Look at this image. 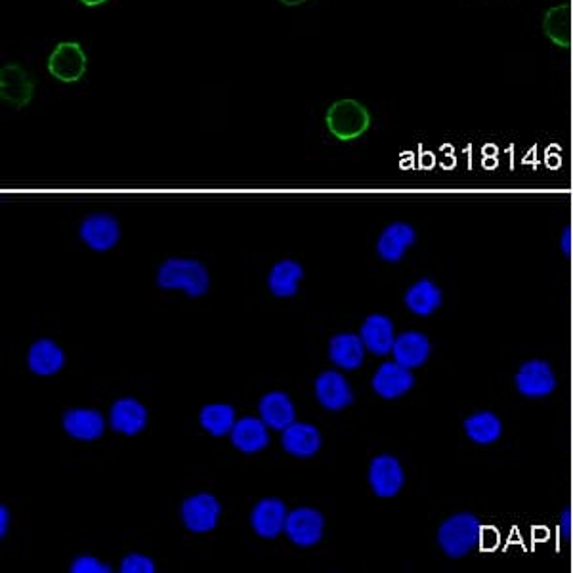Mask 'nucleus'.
Masks as SVG:
<instances>
[{
	"instance_id": "obj_10",
	"label": "nucleus",
	"mask_w": 573,
	"mask_h": 573,
	"mask_svg": "<svg viewBox=\"0 0 573 573\" xmlns=\"http://www.w3.org/2000/svg\"><path fill=\"white\" fill-rule=\"evenodd\" d=\"M35 85L22 65L8 64L0 69V98L16 109H22L33 100Z\"/></svg>"
},
{
	"instance_id": "obj_12",
	"label": "nucleus",
	"mask_w": 573,
	"mask_h": 573,
	"mask_svg": "<svg viewBox=\"0 0 573 573\" xmlns=\"http://www.w3.org/2000/svg\"><path fill=\"white\" fill-rule=\"evenodd\" d=\"M287 514L289 512L281 499L268 497L256 503L251 512V526L258 537L276 539L277 535H281V531H285Z\"/></svg>"
},
{
	"instance_id": "obj_31",
	"label": "nucleus",
	"mask_w": 573,
	"mask_h": 573,
	"mask_svg": "<svg viewBox=\"0 0 573 573\" xmlns=\"http://www.w3.org/2000/svg\"><path fill=\"white\" fill-rule=\"evenodd\" d=\"M560 535H562V539H570V535H572V510L570 509H566L562 512Z\"/></svg>"
},
{
	"instance_id": "obj_32",
	"label": "nucleus",
	"mask_w": 573,
	"mask_h": 573,
	"mask_svg": "<svg viewBox=\"0 0 573 573\" xmlns=\"http://www.w3.org/2000/svg\"><path fill=\"white\" fill-rule=\"evenodd\" d=\"M562 251H564L566 255L572 253V230H570V228H566L564 234H562Z\"/></svg>"
},
{
	"instance_id": "obj_6",
	"label": "nucleus",
	"mask_w": 573,
	"mask_h": 573,
	"mask_svg": "<svg viewBox=\"0 0 573 573\" xmlns=\"http://www.w3.org/2000/svg\"><path fill=\"white\" fill-rule=\"evenodd\" d=\"M222 507L211 493H197L182 505V520L193 533H209L218 526Z\"/></svg>"
},
{
	"instance_id": "obj_1",
	"label": "nucleus",
	"mask_w": 573,
	"mask_h": 573,
	"mask_svg": "<svg viewBox=\"0 0 573 573\" xmlns=\"http://www.w3.org/2000/svg\"><path fill=\"white\" fill-rule=\"evenodd\" d=\"M157 285L167 291L180 289L188 297L197 298L207 295L211 277L199 260L169 258L161 264L157 272Z\"/></svg>"
},
{
	"instance_id": "obj_19",
	"label": "nucleus",
	"mask_w": 573,
	"mask_h": 573,
	"mask_svg": "<svg viewBox=\"0 0 573 573\" xmlns=\"http://www.w3.org/2000/svg\"><path fill=\"white\" fill-rule=\"evenodd\" d=\"M260 419L274 430H285L295 423L297 409L285 392H268L258 404Z\"/></svg>"
},
{
	"instance_id": "obj_7",
	"label": "nucleus",
	"mask_w": 573,
	"mask_h": 573,
	"mask_svg": "<svg viewBox=\"0 0 573 573\" xmlns=\"http://www.w3.org/2000/svg\"><path fill=\"white\" fill-rule=\"evenodd\" d=\"M369 484L375 495L382 499L398 495L405 484V472L400 461L392 455H379L371 461Z\"/></svg>"
},
{
	"instance_id": "obj_20",
	"label": "nucleus",
	"mask_w": 573,
	"mask_h": 573,
	"mask_svg": "<svg viewBox=\"0 0 573 573\" xmlns=\"http://www.w3.org/2000/svg\"><path fill=\"white\" fill-rule=\"evenodd\" d=\"M392 356L394 361H398L407 369H417L425 365L430 356V340L419 331L402 333L400 337H396V342L392 346Z\"/></svg>"
},
{
	"instance_id": "obj_3",
	"label": "nucleus",
	"mask_w": 573,
	"mask_h": 573,
	"mask_svg": "<svg viewBox=\"0 0 573 573\" xmlns=\"http://www.w3.org/2000/svg\"><path fill=\"white\" fill-rule=\"evenodd\" d=\"M325 123L339 140L348 142L367 132L371 125V115L358 100H339L329 107Z\"/></svg>"
},
{
	"instance_id": "obj_24",
	"label": "nucleus",
	"mask_w": 573,
	"mask_h": 573,
	"mask_svg": "<svg viewBox=\"0 0 573 573\" xmlns=\"http://www.w3.org/2000/svg\"><path fill=\"white\" fill-rule=\"evenodd\" d=\"M405 306L415 314V316H430L442 306V291L440 287L430 281V279H421L413 283L407 293H405Z\"/></svg>"
},
{
	"instance_id": "obj_15",
	"label": "nucleus",
	"mask_w": 573,
	"mask_h": 573,
	"mask_svg": "<svg viewBox=\"0 0 573 573\" xmlns=\"http://www.w3.org/2000/svg\"><path fill=\"white\" fill-rule=\"evenodd\" d=\"M109 421L115 432L136 436L148 425V409L134 398H121L111 405Z\"/></svg>"
},
{
	"instance_id": "obj_34",
	"label": "nucleus",
	"mask_w": 573,
	"mask_h": 573,
	"mask_svg": "<svg viewBox=\"0 0 573 573\" xmlns=\"http://www.w3.org/2000/svg\"><path fill=\"white\" fill-rule=\"evenodd\" d=\"M285 6H298V4H302V2H306V0H281Z\"/></svg>"
},
{
	"instance_id": "obj_4",
	"label": "nucleus",
	"mask_w": 573,
	"mask_h": 573,
	"mask_svg": "<svg viewBox=\"0 0 573 573\" xmlns=\"http://www.w3.org/2000/svg\"><path fill=\"white\" fill-rule=\"evenodd\" d=\"M325 520L319 510L298 507L287 514L285 533L297 547H314L323 537Z\"/></svg>"
},
{
	"instance_id": "obj_8",
	"label": "nucleus",
	"mask_w": 573,
	"mask_h": 573,
	"mask_svg": "<svg viewBox=\"0 0 573 573\" xmlns=\"http://www.w3.org/2000/svg\"><path fill=\"white\" fill-rule=\"evenodd\" d=\"M81 239L90 249L104 253L119 243L121 228L115 216L107 213L88 214L81 224Z\"/></svg>"
},
{
	"instance_id": "obj_22",
	"label": "nucleus",
	"mask_w": 573,
	"mask_h": 573,
	"mask_svg": "<svg viewBox=\"0 0 573 573\" xmlns=\"http://www.w3.org/2000/svg\"><path fill=\"white\" fill-rule=\"evenodd\" d=\"M365 352L367 348L360 335L340 333L329 340V360L346 371H354L361 367Z\"/></svg>"
},
{
	"instance_id": "obj_21",
	"label": "nucleus",
	"mask_w": 573,
	"mask_h": 573,
	"mask_svg": "<svg viewBox=\"0 0 573 573\" xmlns=\"http://www.w3.org/2000/svg\"><path fill=\"white\" fill-rule=\"evenodd\" d=\"M232 444L243 453H258L270 444L268 425L256 417H243L232 428Z\"/></svg>"
},
{
	"instance_id": "obj_18",
	"label": "nucleus",
	"mask_w": 573,
	"mask_h": 573,
	"mask_svg": "<svg viewBox=\"0 0 573 573\" xmlns=\"http://www.w3.org/2000/svg\"><path fill=\"white\" fill-rule=\"evenodd\" d=\"M64 428L71 438L92 442L104 434L106 421L96 409H69L65 411Z\"/></svg>"
},
{
	"instance_id": "obj_25",
	"label": "nucleus",
	"mask_w": 573,
	"mask_h": 573,
	"mask_svg": "<svg viewBox=\"0 0 573 573\" xmlns=\"http://www.w3.org/2000/svg\"><path fill=\"white\" fill-rule=\"evenodd\" d=\"M304 277V270L297 260H279L268 276V289L272 295L279 298L295 297L298 293V283Z\"/></svg>"
},
{
	"instance_id": "obj_35",
	"label": "nucleus",
	"mask_w": 573,
	"mask_h": 573,
	"mask_svg": "<svg viewBox=\"0 0 573 573\" xmlns=\"http://www.w3.org/2000/svg\"><path fill=\"white\" fill-rule=\"evenodd\" d=\"M2 535L6 533V507H2Z\"/></svg>"
},
{
	"instance_id": "obj_14",
	"label": "nucleus",
	"mask_w": 573,
	"mask_h": 573,
	"mask_svg": "<svg viewBox=\"0 0 573 573\" xmlns=\"http://www.w3.org/2000/svg\"><path fill=\"white\" fill-rule=\"evenodd\" d=\"M360 337L367 352L375 356H386L392 352V346L396 342L394 323L384 314H371L361 325Z\"/></svg>"
},
{
	"instance_id": "obj_33",
	"label": "nucleus",
	"mask_w": 573,
	"mask_h": 573,
	"mask_svg": "<svg viewBox=\"0 0 573 573\" xmlns=\"http://www.w3.org/2000/svg\"><path fill=\"white\" fill-rule=\"evenodd\" d=\"M81 2H83L85 6H90V8H92V6H100V4H104L107 0H81Z\"/></svg>"
},
{
	"instance_id": "obj_5",
	"label": "nucleus",
	"mask_w": 573,
	"mask_h": 573,
	"mask_svg": "<svg viewBox=\"0 0 573 573\" xmlns=\"http://www.w3.org/2000/svg\"><path fill=\"white\" fill-rule=\"evenodd\" d=\"M48 71L62 83L81 81L86 73V54L81 44H58L48 58Z\"/></svg>"
},
{
	"instance_id": "obj_23",
	"label": "nucleus",
	"mask_w": 573,
	"mask_h": 573,
	"mask_svg": "<svg viewBox=\"0 0 573 573\" xmlns=\"http://www.w3.org/2000/svg\"><path fill=\"white\" fill-rule=\"evenodd\" d=\"M64 361V350L50 339L37 340L27 354L29 369L41 377L56 375L64 367Z\"/></svg>"
},
{
	"instance_id": "obj_29",
	"label": "nucleus",
	"mask_w": 573,
	"mask_h": 573,
	"mask_svg": "<svg viewBox=\"0 0 573 573\" xmlns=\"http://www.w3.org/2000/svg\"><path fill=\"white\" fill-rule=\"evenodd\" d=\"M121 572L123 573H153L155 572V564L153 560L144 556V554H138V552H132L123 558L121 562Z\"/></svg>"
},
{
	"instance_id": "obj_30",
	"label": "nucleus",
	"mask_w": 573,
	"mask_h": 573,
	"mask_svg": "<svg viewBox=\"0 0 573 573\" xmlns=\"http://www.w3.org/2000/svg\"><path fill=\"white\" fill-rule=\"evenodd\" d=\"M73 573H109L111 568L106 566L104 562H100L98 558L94 556H79L73 560L71 568H69Z\"/></svg>"
},
{
	"instance_id": "obj_27",
	"label": "nucleus",
	"mask_w": 573,
	"mask_h": 573,
	"mask_svg": "<svg viewBox=\"0 0 573 573\" xmlns=\"http://www.w3.org/2000/svg\"><path fill=\"white\" fill-rule=\"evenodd\" d=\"M201 426L213 436H226L235 425V409L228 404L205 405L199 413Z\"/></svg>"
},
{
	"instance_id": "obj_2",
	"label": "nucleus",
	"mask_w": 573,
	"mask_h": 573,
	"mask_svg": "<svg viewBox=\"0 0 573 573\" xmlns=\"http://www.w3.org/2000/svg\"><path fill=\"white\" fill-rule=\"evenodd\" d=\"M480 541V522L470 512H459L442 522L438 545L449 558H463L474 551Z\"/></svg>"
},
{
	"instance_id": "obj_9",
	"label": "nucleus",
	"mask_w": 573,
	"mask_h": 573,
	"mask_svg": "<svg viewBox=\"0 0 573 573\" xmlns=\"http://www.w3.org/2000/svg\"><path fill=\"white\" fill-rule=\"evenodd\" d=\"M516 388L526 398H545L554 392L556 377L543 360L526 361L516 373Z\"/></svg>"
},
{
	"instance_id": "obj_17",
	"label": "nucleus",
	"mask_w": 573,
	"mask_h": 573,
	"mask_svg": "<svg viewBox=\"0 0 573 573\" xmlns=\"http://www.w3.org/2000/svg\"><path fill=\"white\" fill-rule=\"evenodd\" d=\"M281 446L293 457L310 459L318 453L319 447H321V434H319L316 426L295 421L293 425H289L283 430Z\"/></svg>"
},
{
	"instance_id": "obj_26",
	"label": "nucleus",
	"mask_w": 573,
	"mask_h": 573,
	"mask_svg": "<svg viewBox=\"0 0 573 573\" xmlns=\"http://www.w3.org/2000/svg\"><path fill=\"white\" fill-rule=\"evenodd\" d=\"M465 432L468 438L478 446H491L503 434L501 419L491 411H478L465 421Z\"/></svg>"
},
{
	"instance_id": "obj_13",
	"label": "nucleus",
	"mask_w": 573,
	"mask_h": 573,
	"mask_svg": "<svg viewBox=\"0 0 573 573\" xmlns=\"http://www.w3.org/2000/svg\"><path fill=\"white\" fill-rule=\"evenodd\" d=\"M316 398L329 411H340L354 402V392L339 371H325L316 379Z\"/></svg>"
},
{
	"instance_id": "obj_16",
	"label": "nucleus",
	"mask_w": 573,
	"mask_h": 573,
	"mask_svg": "<svg viewBox=\"0 0 573 573\" xmlns=\"http://www.w3.org/2000/svg\"><path fill=\"white\" fill-rule=\"evenodd\" d=\"M417 234L413 226L405 222H394L382 230L377 239V253L384 262H400L409 247L415 243Z\"/></svg>"
},
{
	"instance_id": "obj_28",
	"label": "nucleus",
	"mask_w": 573,
	"mask_h": 573,
	"mask_svg": "<svg viewBox=\"0 0 573 573\" xmlns=\"http://www.w3.org/2000/svg\"><path fill=\"white\" fill-rule=\"evenodd\" d=\"M545 33L549 35L552 43L568 48L572 43V14H570V6H556L551 8L545 16Z\"/></svg>"
},
{
	"instance_id": "obj_11",
	"label": "nucleus",
	"mask_w": 573,
	"mask_h": 573,
	"mask_svg": "<svg viewBox=\"0 0 573 573\" xmlns=\"http://www.w3.org/2000/svg\"><path fill=\"white\" fill-rule=\"evenodd\" d=\"M371 384L384 400H398L413 388L415 377L411 369L400 365L398 361H386L377 369Z\"/></svg>"
}]
</instances>
